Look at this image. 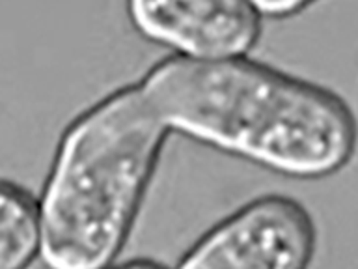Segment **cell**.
Wrapping results in <instances>:
<instances>
[{"mask_svg": "<svg viewBox=\"0 0 358 269\" xmlns=\"http://www.w3.org/2000/svg\"><path fill=\"white\" fill-rule=\"evenodd\" d=\"M138 86L170 133L280 176L329 178L357 151V118L340 94L248 56L170 55Z\"/></svg>", "mask_w": 358, "mask_h": 269, "instance_id": "cell-1", "label": "cell"}, {"mask_svg": "<svg viewBox=\"0 0 358 269\" xmlns=\"http://www.w3.org/2000/svg\"><path fill=\"white\" fill-rule=\"evenodd\" d=\"M170 131L138 83L86 106L62 131L39 204L47 269H103L123 251Z\"/></svg>", "mask_w": 358, "mask_h": 269, "instance_id": "cell-2", "label": "cell"}, {"mask_svg": "<svg viewBox=\"0 0 358 269\" xmlns=\"http://www.w3.org/2000/svg\"><path fill=\"white\" fill-rule=\"evenodd\" d=\"M315 247L312 213L291 196L271 193L206 230L176 269H308Z\"/></svg>", "mask_w": 358, "mask_h": 269, "instance_id": "cell-3", "label": "cell"}, {"mask_svg": "<svg viewBox=\"0 0 358 269\" xmlns=\"http://www.w3.org/2000/svg\"><path fill=\"white\" fill-rule=\"evenodd\" d=\"M125 10L134 32L190 60L248 56L262 38L248 0H125Z\"/></svg>", "mask_w": 358, "mask_h": 269, "instance_id": "cell-4", "label": "cell"}, {"mask_svg": "<svg viewBox=\"0 0 358 269\" xmlns=\"http://www.w3.org/2000/svg\"><path fill=\"white\" fill-rule=\"evenodd\" d=\"M38 198L21 184L0 178V269H27L39 256Z\"/></svg>", "mask_w": 358, "mask_h": 269, "instance_id": "cell-5", "label": "cell"}, {"mask_svg": "<svg viewBox=\"0 0 358 269\" xmlns=\"http://www.w3.org/2000/svg\"><path fill=\"white\" fill-rule=\"evenodd\" d=\"M262 19H287L317 0H248Z\"/></svg>", "mask_w": 358, "mask_h": 269, "instance_id": "cell-6", "label": "cell"}, {"mask_svg": "<svg viewBox=\"0 0 358 269\" xmlns=\"http://www.w3.org/2000/svg\"><path fill=\"white\" fill-rule=\"evenodd\" d=\"M103 269H170L164 263L151 260V258H131L125 262H112Z\"/></svg>", "mask_w": 358, "mask_h": 269, "instance_id": "cell-7", "label": "cell"}]
</instances>
